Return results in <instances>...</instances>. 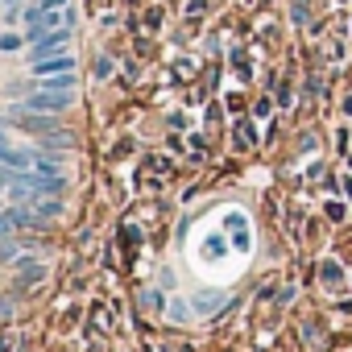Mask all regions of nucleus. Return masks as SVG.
I'll return each instance as SVG.
<instances>
[{"label":"nucleus","mask_w":352,"mask_h":352,"mask_svg":"<svg viewBox=\"0 0 352 352\" xmlns=\"http://www.w3.org/2000/svg\"><path fill=\"white\" fill-rule=\"evenodd\" d=\"M96 75L108 79V75H112V58H100V63H96Z\"/></svg>","instance_id":"f3484780"},{"label":"nucleus","mask_w":352,"mask_h":352,"mask_svg":"<svg viewBox=\"0 0 352 352\" xmlns=\"http://www.w3.org/2000/svg\"><path fill=\"white\" fill-rule=\"evenodd\" d=\"M46 278V265H38V261H17V282L21 286H38Z\"/></svg>","instance_id":"423d86ee"},{"label":"nucleus","mask_w":352,"mask_h":352,"mask_svg":"<svg viewBox=\"0 0 352 352\" xmlns=\"http://www.w3.org/2000/svg\"><path fill=\"white\" fill-rule=\"evenodd\" d=\"M71 91H46V87H34V91H25L21 96V108H30V112H67L71 108Z\"/></svg>","instance_id":"f257e3e1"},{"label":"nucleus","mask_w":352,"mask_h":352,"mask_svg":"<svg viewBox=\"0 0 352 352\" xmlns=\"http://www.w3.org/2000/svg\"><path fill=\"white\" fill-rule=\"evenodd\" d=\"M30 71L38 75V79H46V75H67V71H75V58L71 54H46V58H38V63H30Z\"/></svg>","instance_id":"7ed1b4c3"},{"label":"nucleus","mask_w":352,"mask_h":352,"mask_svg":"<svg viewBox=\"0 0 352 352\" xmlns=\"http://www.w3.org/2000/svg\"><path fill=\"white\" fill-rule=\"evenodd\" d=\"M17 232V224L9 220V212H0V241H5V236H13Z\"/></svg>","instance_id":"4468645a"},{"label":"nucleus","mask_w":352,"mask_h":352,"mask_svg":"<svg viewBox=\"0 0 352 352\" xmlns=\"http://www.w3.org/2000/svg\"><path fill=\"white\" fill-rule=\"evenodd\" d=\"M191 307L204 311V315H212V311L224 307V294H220V290H195V294H191Z\"/></svg>","instance_id":"39448f33"},{"label":"nucleus","mask_w":352,"mask_h":352,"mask_svg":"<svg viewBox=\"0 0 352 352\" xmlns=\"http://www.w3.org/2000/svg\"><path fill=\"white\" fill-rule=\"evenodd\" d=\"M34 87H46V91H75V71H67V75H46V79H38Z\"/></svg>","instance_id":"6e6552de"},{"label":"nucleus","mask_w":352,"mask_h":352,"mask_svg":"<svg viewBox=\"0 0 352 352\" xmlns=\"http://www.w3.org/2000/svg\"><path fill=\"white\" fill-rule=\"evenodd\" d=\"M191 311H195V307H191V302H183V298H174V302L166 307V315H170L174 323H187V319H191Z\"/></svg>","instance_id":"9d476101"},{"label":"nucleus","mask_w":352,"mask_h":352,"mask_svg":"<svg viewBox=\"0 0 352 352\" xmlns=\"http://www.w3.org/2000/svg\"><path fill=\"white\" fill-rule=\"evenodd\" d=\"M0 50H21V38L17 34H5V38H0Z\"/></svg>","instance_id":"2eb2a0df"},{"label":"nucleus","mask_w":352,"mask_h":352,"mask_svg":"<svg viewBox=\"0 0 352 352\" xmlns=\"http://www.w3.org/2000/svg\"><path fill=\"white\" fill-rule=\"evenodd\" d=\"M9 195H13V204H34L38 199V191L25 187V183H9Z\"/></svg>","instance_id":"9b49d317"},{"label":"nucleus","mask_w":352,"mask_h":352,"mask_svg":"<svg viewBox=\"0 0 352 352\" xmlns=\"http://www.w3.org/2000/svg\"><path fill=\"white\" fill-rule=\"evenodd\" d=\"M71 46V25H58V30H46L42 38H34L30 42V63H38V58H46V54H58V50H67Z\"/></svg>","instance_id":"f03ea898"},{"label":"nucleus","mask_w":352,"mask_h":352,"mask_svg":"<svg viewBox=\"0 0 352 352\" xmlns=\"http://www.w3.org/2000/svg\"><path fill=\"white\" fill-rule=\"evenodd\" d=\"M323 282H336V286H340V282H344V270L327 261V265H323Z\"/></svg>","instance_id":"ddd939ff"},{"label":"nucleus","mask_w":352,"mask_h":352,"mask_svg":"<svg viewBox=\"0 0 352 352\" xmlns=\"http://www.w3.org/2000/svg\"><path fill=\"white\" fill-rule=\"evenodd\" d=\"M42 145H46V149H71L75 141H71V133L54 129V133H42Z\"/></svg>","instance_id":"1a4fd4ad"},{"label":"nucleus","mask_w":352,"mask_h":352,"mask_svg":"<svg viewBox=\"0 0 352 352\" xmlns=\"http://www.w3.org/2000/svg\"><path fill=\"white\" fill-rule=\"evenodd\" d=\"M34 170L58 179V174H63V157H58V153H34Z\"/></svg>","instance_id":"0eeeda50"},{"label":"nucleus","mask_w":352,"mask_h":352,"mask_svg":"<svg viewBox=\"0 0 352 352\" xmlns=\"http://www.w3.org/2000/svg\"><path fill=\"white\" fill-rule=\"evenodd\" d=\"M228 228H232V232H236V228H245V216H228ZM236 245L245 249V245H249V236L241 232V236H236Z\"/></svg>","instance_id":"f8f14e48"},{"label":"nucleus","mask_w":352,"mask_h":352,"mask_svg":"<svg viewBox=\"0 0 352 352\" xmlns=\"http://www.w3.org/2000/svg\"><path fill=\"white\" fill-rule=\"evenodd\" d=\"M141 302H145V307H153V311H157V307H162V294H157V290H145V294H141Z\"/></svg>","instance_id":"dca6fc26"},{"label":"nucleus","mask_w":352,"mask_h":352,"mask_svg":"<svg viewBox=\"0 0 352 352\" xmlns=\"http://www.w3.org/2000/svg\"><path fill=\"white\" fill-rule=\"evenodd\" d=\"M34 212H38L46 224H54V220L63 216V199H58V195H38V199H34Z\"/></svg>","instance_id":"20e7f679"}]
</instances>
